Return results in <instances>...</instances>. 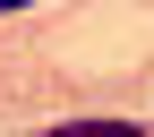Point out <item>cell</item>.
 Segmentation results:
<instances>
[{
  "mask_svg": "<svg viewBox=\"0 0 154 137\" xmlns=\"http://www.w3.org/2000/svg\"><path fill=\"white\" fill-rule=\"evenodd\" d=\"M51 137H146L137 120H60Z\"/></svg>",
  "mask_w": 154,
  "mask_h": 137,
  "instance_id": "cell-1",
  "label": "cell"
}]
</instances>
